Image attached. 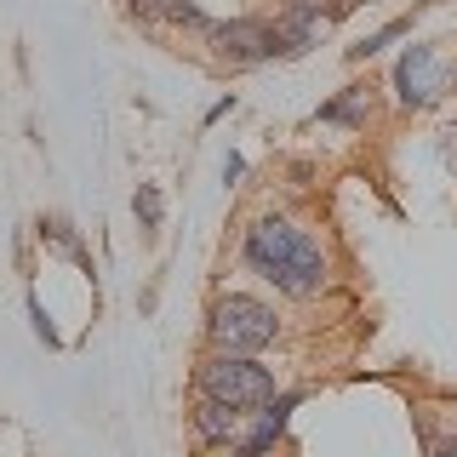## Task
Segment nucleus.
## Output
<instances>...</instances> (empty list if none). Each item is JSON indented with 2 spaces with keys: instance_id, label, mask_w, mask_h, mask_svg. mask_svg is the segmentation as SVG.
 <instances>
[{
  "instance_id": "nucleus-1",
  "label": "nucleus",
  "mask_w": 457,
  "mask_h": 457,
  "mask_svg": "<svg viewBox=\"0 0 457 457\" xmlns=\"http://www.w3.org/2000/svg\"><path fill=\"white\" fill-rule=\"evenodd\" d=\"M246 263L292 297H314L326 286V252L286 218H263L246 228Z\"/></svg>"
},
{
  "instance_id": "nucleus-2",
  "label": "nucleus",
  "mask_w": 457,
  "mask_h": 457,
  "mask_svg": "<svg viewBox=\"0 0 457 457\" xmlns=\"http://www.w3.org/2000/svg\"><path fill=\"white\" fill-rule=\"evenodd\" d=\"M200 395L228 411H252L275 400V378L252 354H212V361H200Z\"/></svg>"
},
{
  "instance_id": "nucleus-3",
  "label": "nucleus",
  "mask_w": 457,
  "mask_h": 457,
  "mask_svg": "<svg viewBox=\"0 0 457 457\" xmlns=\"http://www.w3.org/2000/svg\"><path fill=\"white\" fill-rule=\"evenodd\" d=\"M275 332H280L275 309L246 297V292H228L212 309V343H218V354H257L275 343Z\"/></svg>"
},
{
  "instance_id": "nucleus-4",
  "label": "nucleus",
  "mask_w": 457,
  "mask_h": 457,
  "mask_svg": "<svg viewBox=\"0 0 457 457\" xmlns=\"http://www.w3.org/2000/svg\"><path fill=\"white\" fill-rule=\"evenodd\" d=\"M395 86H400V104L406 109L435 104V97L446 92V63H440V52L435 46H411L400 57V69H395Z\"/></svg>"
},
{
  "instance_id": "nucleus-5",
  "label": "nucleus",
  "mask_w": 457,
  "mask_h": 457,
  "mask_svg": "<svg viewBox=\"0 0 457 457\" xmlns=\"http://www.w3.org/2000/svg\"><path fill=\"white\" fill-rule=\"evenodd\" d=\"M212 40H218V52H223V57H235V63L275 57V35H269L263 23H223V29H212Z\"/></svg>"
},
{
  "instance_id": "nucleus-6",
  "label": "nucleus",
  "mask_w": 457,
  "mask_h": 457,
  "mask_svg": "<svg viewBox=\"0 0 457 457\" xmlns=\"http://www.w3.org/2000/svg\"><path fill=\"white\" fill-rule=\"evenodd\" d=\"M292 406H297V395L275 400V411H263V418L252 423V435H240V452H246V457H263V452L280 440V428H286V411H292Z\"/></svg>"
},
{
  "instance_id": "nucleus-7",
  "label": "nucleus",
  "mask_w": 457,
  "mask_h": 457,
  "mask_svg": "<svg viewBox=\"0 0 457 457\" xmlns=\"http://www.w3.org/2000/svg\"><path fill=\"white\" fill-rule=\"evenodd\" d=\"M235 428H240V411L218 406V400H200L195 406V435L200 440H235Z\"/></svg>"
},
{
  "instance_id": "nucleus-8",
  "label": "nucleus",
  "mask_w": 457,
  "mask_h": 457,
  "mask_svg": "<svg viewBox=\"0 0 457 457\" xmlns=\"http://www.w3.org/2000/svg\"><path fill=\"white\" fill-rule=\"evenodd\" d=\"M320 120H343V126H361L366 120V92H343L337 104L320 109Z\"/></svg>"
},
{
  "instance_id": "nucleus-9",
  "label": "nucleus",
  "mask_w": 457,
  "mask_h": 457,
  "mask_svg": "<svg viewBox=\"0 0 457 457\" xmlns=\"http://www.w3.org/2000/svg\"><path fill=\"white\" fill-rule=\"evenodd\" d=\"M406 29H411V23H389V29H378L371 40H361V46H349V57H371V52H383L395 35H406Z\"/></svg>"
},
{
  "instance_id": "nucleus-10",
  "label": "nucleus",
  "mask_w": 457,
  "mask_h": 457,
  "mask_svg": "<svg viewBox=\"0 0 457 457\" xmlns=\"http://www.w3.org/2000/svg\"><path fill=\"white\" fill-rule=\"evenodd\" d=\"M137 218L143 223H161V195H154V189H137Z\"/></svg>"
},
{
  "instance_id": "nucleus-11",
  "label": "nucleus",
  "mask_w": 457,
  "mask_h": 457,
  "mask_svg": "<svg viewBox=\"0 0 457 457\" xmlns=\"http://www.w3.org/2000/svg\"><path fill=\"white\" fill-rule=\"evenodd\" d=\"M132 12H143V18H171V0H132Z\"/></svg>"
},
{
  "instance_id": "nucleus-12",
  "label": "nucleus",
  "mask_w": 457,
  "mask_h": 457,
  "mask_svg": "<svg viewBox=\"0 0 457 457\" xmlns=\"http://www.w3.org/2000/svg\"><path fill=\"white\" fill-rule=\"evenodd\" d=\"M435 457H457V440H446V446H435Z\"/></svg>"
}]
</instances>
